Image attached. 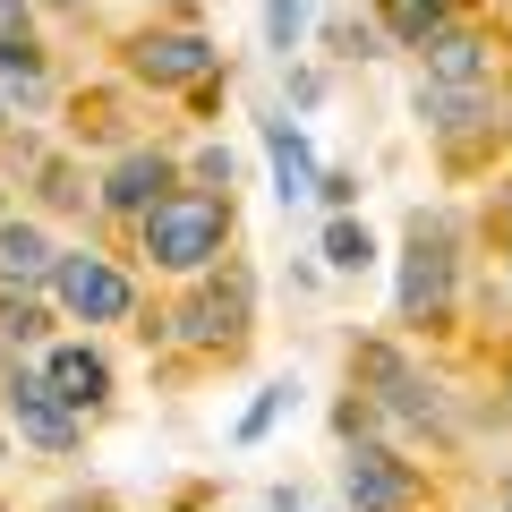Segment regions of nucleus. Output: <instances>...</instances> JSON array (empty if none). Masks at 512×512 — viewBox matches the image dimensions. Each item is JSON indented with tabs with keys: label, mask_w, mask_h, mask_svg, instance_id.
<instances>
[{
	"label": "nucleus",
	"mask_w": 512,
	"mask_h": 512,
	"mask_svg": "<svg viewBox=\"0 0 512 512\" xmlns=\"http://www.w3.org/2000/svg\"><path fill=\"white\" fill-rule=\"evenodd\" d=\"M137 231H146V256L163 274H205L222 256V239H231V205L222 197H163Z\"/></svg>",
	"instance_id": "nucleus-1"
},
{
	"label": "nucleus",
	"mask_w": 512,
	"mask_h": 512,
	"mask_svg": "<svg viewBox=\"0 0 512 512\" xmlns=\"http://www.w3.org/2000/svg\"><path fill=\"white\" fill-rule=\"evenodd\" d=\"M52 291H60V308L86 316V325H111V316L137 308L128 274H120V265H103V256H60V265H52Z\"/></svg>",
	"instance_id": "nucleus-2"
},
{
	"label": "nucleus",
	"mask_w": 512,
	"mask_h": 512,
	"mask_svg": "<svg viewBox=\"0 0 512 512\" xmlns=\"http://www.w3.org/2000/svg\"><path fill=\"white\" fill-rule=\"evenodd\" d=\"M342 487L359 512H419V478H410V461L376 453V444H359V453L342 461Z\"/></svg>",
	"instance_id": "nucleus-3"
},
{
	"label": "nucleus",
	"mask_w": 512,
	"mask_h": 512,
	"mask_svg": "<svg viewBox=\"0 0 512 512\" xmlns=\"http://www.w3.org/2000/svg\"><path fill=\"white\" fill-rule=\"evenodd\" d=\"M444 299H453V256H444V239H427V222H419L410 265H402V316L410 325H436Z\"/></svg>",
	"instance_id": "nucleus-4"
},
{
	"label": "nucleus",
	"mask_w": 512,
	"mask_h": 512,
	"mask_svg": "<svg viewBox=\"0 0 512 512\" xmlns=\"http://www.w3.org/2000/svg\"><path fill=\"white\" fill-rule=\"evenodd\" d=\"M128 52H137V77H154V86H197L214 69V43L205 35H137Z\"/></svg>",
	"instance_id": "nucleus-5"
},
{
	"label": "nucleus",
	"mask_w": 512,
	"mask_h": 512,
	"mask_svg": "<svg viewBox=\"0 0 512 512\" xmlns=\"http://www.w3.org/2000/svg\"><path fill=\"white\" fill-rule=\"evenodd\" d=\"M9 410H18V427L43 444V453H69V444H77V419H69V402H60V393H52L43 376H18V384H9Z\"/></svg>",
	"instance_id": "nucleus-6"
},
{
	"label": "nucleus",
	"mask_w": 512,
	"mask_h": 512,
	"mask_svg": "<svg viewBox=\"0 0 512 512\" xmlns=\"http://www.w3.org/2000/svg\"><path fill=\"white\" fill-rule=\"evenodd\" d=\"M163 197H171V163H163V154H128V163L103 180V205H111V214H137V222H146Z\"/></svg>",
	"instance_id": "nucleus-7"
},
{
	"label": "nucleus",
	"mask_w": 512,
	"mask_h": 512,
	"mask_svg": "<svg viewBox=\"0 0 512 512\" xmlns=\"http://www.w3.org/2000/svg\"><path fill=\"white\" fill-rule=\"evenodd\" d=\"M419 52L436 86H478L487 77V35H470V26H436V35H419Z\"/></svg>",
	"instance_id": "nucleus-8"
},
{
	"label": "nucleus",
	"mask_w": 512,
	"mask_h": 512,
	"mask_svg": "<svg viewBox=\"0 0 512 512\" xmlns=\"http://www.w3.org/2000/svg\"><path fill=\"white\" fill-rule=\"evenodd\" d=\"M180 333H188V342H205V350H231L239 333H248V282L231 274V291H205L197 308H188Z\"/></svg>",
	"instance_id": "nucleus-9"
},
{
	"label": "nucleus",
	"mask_w": 512,
	"mask_h": 512,
	"mask_svg": "<svg viewBox=\"0 0 512 512\" xmlns=\"http://www.w3.org/2000/svg\"><path fill=\"white\" fill-rule=\"evenodd\" d=\"M43 384H52V393H60L69 410H94V402L111 393V367L94 359V350H52V367H43Z\"/></svg>",
	"instance_id": "nucleus-10"
},
{
	"label": "nucleus",
	"mask_w": 512,
	"mask_h": 512,
	"mask_svg": "<svg viewBox=\"0 0 512 512\" xmlns=\"http://www.w3.org/2000/svg\"><path fill=\"white\" fill-rule=\"evenodd\" d=\"M265 154H274V197H282V205L316 197V163H308V146H299L291 120H265Z\"/></svg>",
	"instance_id": "nucleus-11"
},
{
	"label": "nucleus",
	"mask_w": 512,
	"mask_h": 512,
	"mask_svg": "<svg viewBox=\"0 0 512 512\" xmlns=\"http://www.w3.org/2000/svg\"><path fill=\"white\" fill-rule=\"evenodd\" d=\"M52 239L35 222H0V282H52Z\"/></svg>",
	"instance_id": "nucleus-12"
},
{
	"label": "nucleus",
	"mask_w": 512,
	"mask_h": 512,
	"mask_svg": "<svg viewBox=\"0 0 512 512\" xmlns=\"http://www.w3.org/2000/svg\"><path fill=\"white\" fill-rule=\"evenodd\" d=\"M325 256H333V265H342V274H367V265H376V239H367V222H333V231H325Z\"/></svg>",
	"instance_id": "nucleus-13"
},
{
	"label": "nucleus",
	"mask_w": 512,
	"mask_h": 512,
	"mask_svg": "<svg viewBox=\"0 0 512 512\" xmlns=\"http://www.w3.org/2000/svg\"><path fill=\"white\" fill-rule=\"evenodd\" d=\"M444 9H453V0H384L393 35H410V43H419V35H436V26H444Z\"/></svg>",
	"instance_id": "nucleus-14"
},
{
	"label": "nucleus",
	"mask_w": 512,
	"mask_h": 512,
	"mask_svg": "<svg viewBox=\"0 0 512 512\" xmlns=\"http://www.w3.org/2000/svg\"><path fill=\"white\" fill-rule=\"evenodd\" d=\"M43 325H52V316H43L35 299H0V342L26 350V342H43Z\"/></svg>",
	"instance_id": "nucleus-15"
},
{
	"label": "nucleus",
	"mask_w": 512,
	"mask_h": 512,
	"mask_svg": "<svg viewBox=\"0 0 512 512\" xmlns=\"http://www.w3.org/2000/svg\"><path fill=\"white\" fill-rule=\"evenodd\" d=\"M26 35H35V18H26V0H0V69H9V60H26V52H35V43H26Z\"/></svg>",
	"instance_id": "nucleus-16"
},
{
	"label": "nucleus",
	"mask_w": 512,
	"mask_h": 512,
	"mask_svg": "<svg viewBox=\"0 0 512 512\" xmlns=\"http://www.w3.org/2000/svg\"><path fill=\"white\" fill-rule=\"evenodd\" d=\"M299 26H308V0H265V43H274V52H291Z\"/></svg>",
	"instance_id": "nucleus-17"
},
{
	"label": "nucleus",
	"mask_w": 512,
	"mask_h": 512,
	"mask_svg": "<svg viewBox=\"0 0 512 512\" xmlns=\"http://www.w3.org/2000/svg\"><path fill=\"white\" fill-rule=\"evenodd\" d=\"M197 180H205V188H231V154L205 146V154H197Z\"/></svg>",
	"instance_id": "nucleus-18"
},
{
	"label": "nucleus",
	"mask_w": 512,
	"mask_h": 512,
	"mask_svg": "<svg viewBox=\"0 0 512 512\" xmlns=\"http://www.w3.org/2000/svg\"><path fill=\"white\" fill-rule=\"evenodd\" d=\"M274 410H282V384H274V393H265V402L248 410V419H239V436H265V427H274Z\"/></svg>",
	"instance_id": "nucleus-19"
},
{
	"label": "nucleus",
	"mask_w": 512,
	"mask_h": 512,
	"mask_svg": "<svg viewBox=\"0 0 512 512\" xmlns=\"http://www.w3.org/2000/svg\"><path fill=\"white\" fill-rule=\"evenodd\" d=\"M350 188H359L350 171H325V180H316V197H325V205H350Z\"/></svg>",
	"instance_id": "nucleus-20"
},
{
	"label": "nucleus",
	"mask_w": 512,
	"mask_h": 512,
	"mask_svg": "<svg viewBox=\"0 0 512 512\" xmlns=\"http://www.w3.org/2000/svg\"><path fill=\"white\" fill-rule=\"evenodd\" d=\"M504 512H512V478H504Z\"/></svg>",
	"instance_id": "nucleus-21"
}]
</instances>
